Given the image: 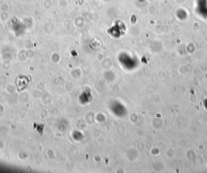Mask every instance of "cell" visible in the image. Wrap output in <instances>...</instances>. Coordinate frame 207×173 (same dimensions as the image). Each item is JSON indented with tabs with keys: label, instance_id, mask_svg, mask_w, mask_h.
I'll return each instance as SVG.
<instances>
[{
	"label": "cell",
	"instance_id": "cell-1",
	"mask_svg": "<svg viewBox=\"0 0 207 173\" xmlns=\"http://www.w3.org/2000/svg\"><path fill=\"white\" fill-rule=\"evenodd\" d=\"M29 80L26 78H20L19 79L18 81L16 82L17 88L18 91H21L22 90H25L29 85Z\"/></svg>",
	"mask_w": 207,
	"mask_h": 173
}]
</instances>
